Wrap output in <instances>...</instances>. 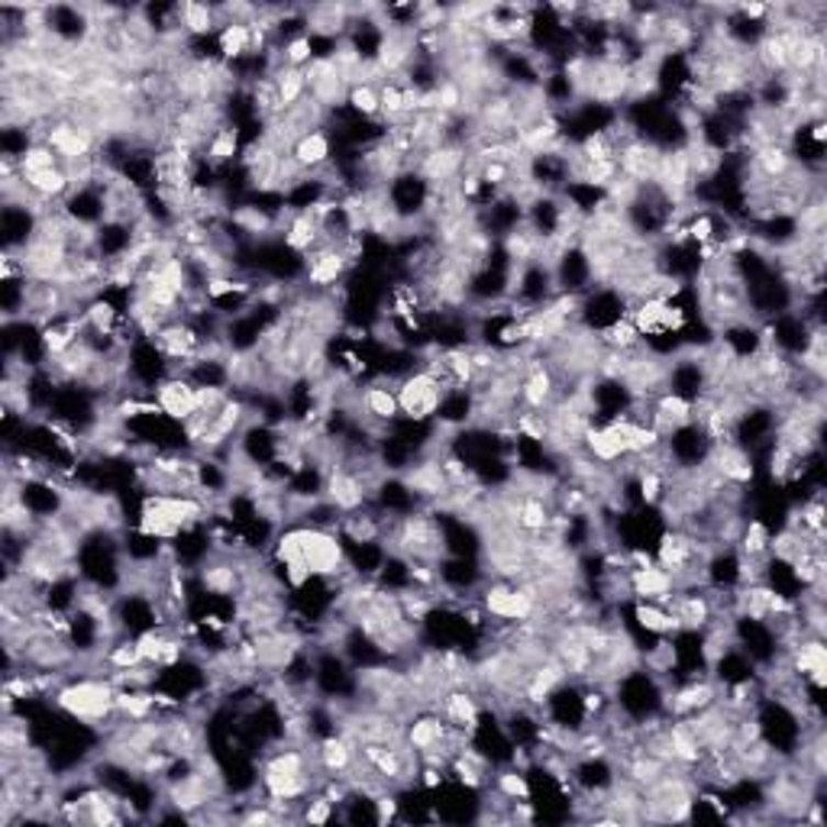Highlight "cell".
Returning <instances> with one entry per match:
<instances>
[{"mask_svg": "<svg viewBox=\"0 0 827 827\" xmlns=\"http://www.w3.org/2000/svg\"><path fill=\"white\" fill-rule=\"evenodd\" d=\"M58 712L81 720L85 727H104L116 717V685L111 675H78L65 679L53 692Z\"/></svg>", "mask_w": 827, "mask_h": 827, "instance_id": "1", "label": "cell"}, {"mask_svg": "<svg viewBox=\"0 0 827 827\" xmlns=\"http://www.w3.org/2000/svg\"><path fill=\"white\" fill-rule=\"evenodd\" d=\"M443 394H446V388H443L427 369H417V372L404 376V379L398 382L401 417L411 421V424H431V421H437Z\"/></svg>", "mask_w": 827, "mask_h": 827, "instance_id": "2", "label": "cell"}, {"mask_svg": "<svg viewBox=\"0 0 827 827\" xmlns=\"http://www.w3.org/2000/svg\"><path fill=\"white\" fill-rule=\"evenodd\" d=\"M153 398L163 407V414L175 424H185L198 411V385L188 376H166L159 385L153 388Z\"/></svg>", "mask_w": 827, "mask_h": 827, "instance_id": "3", "label": "cell"}, {"mask_svg": "<svg viewBox=\"0 0 827 827\" xmlns=\"http://www.w3.org/2000/svg\"><path fill=\"white\" fill-rule=\"evenodd\" d=\"M288 156L304 168L308 175H314V171H321V168L333 166L331 136H327L324 130H311V133H304V136L291 146Z\"/></svg>", "mask_w": 827, "mask_h": 827, "instance_id": "4", "label": "cell"}, {"mask_svg": "<svg viewBox=\"0 0 827 827\" xmlns=\"http://www.w3.org/2000/svg\"><path fill=\"white\" fill-rule=\"evenodd\" d=\"M346 108L359 120H382V98H379V85L372 81H359L349 88L346 94Z\"/></svg>", "mask_w": 827, "mask_h": 827, "instance_id": "5", "label": "cell"}, {"mask_svg": "<svg viewBox=\"0 0 827 827\" xmlns=\"http://www.w3.org/2000/svg\"><path fill=\"white\" fill-rule=\"evenodd\" d=\"M492 789L501 792L504 798H511V802H524V798L534 795L527 775H524V770H517V767H514V770H501L498 775H492Z\"/></svg>", "mask_w": 827, "mask_h": 827, "instance_id": "6", "label": "cell"}]
</instances>
